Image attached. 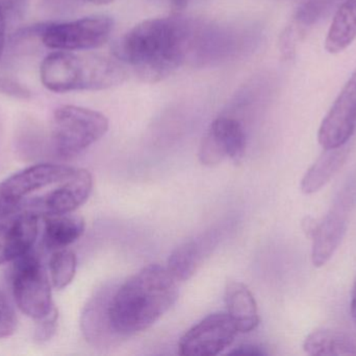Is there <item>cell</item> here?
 Segmentation results:
<instances>
[{
  "instance_id": "obj_14",
  "label": "cell",
  "mask_w": 356,
  "mask_h": 356,
  "mask_svg": "<svg viewBox=\"0 0 356 356\" xmlns=\"http://www.w3.org/2000/svg\"><path fill=\"white\" fill-rule=\"evenodd\" d=\"M227 314L238 332L248 334L259 326V317L254 296L244 284L229 282L225 288Z\"/></svg>"
},
{
  "instance_id": "obj_19",
  "label": "cell",
  "mask_w": 356,
  "mask_h": 356,
  "mask_svg": "<svg viewBox=\"0 0 356 356\" xmlns=\"http://www.w3.org/2000/svg\"><path fill=\"white\" fill-rule=\"evenodd\" d=\"M303 349L313 356L356 355V340L345 332L319 330L305 339Z\"/></svg>"
},
{
  "instance_id": "obj_21",
  "label": "cell",
  "mask_w": 356,
  "mask_h": 356,
  "mask_svg": "<svg viewBox=\"0 0 356 356\" xmlns=\"http://www.w3.org/2000/svg\"><path fill=\"white\" fill-rule=\"evenodd\" d=\"M16 328V314L6 295L0 291V339L12 336Z\"/></svg>"
},
{
  "instance_id": "obj_15",
  "label": "cell",
  "mask_w": 356,
  "mask_h": 356,
  "mask_svg": "<svg viewBox=\"0 0 356 356\" xmlns=\"http://www.w3.org/2000/svg\"><path fill=\"white\" fill-rule=\"evenodd\" d=\"M349 152L350 148L347 144L325 150L303 177L301 181L303 194H315L325 186L342 169L348 158Z\"/></svg>"
},
{
  "instance_id": "obj_7",
  "label": "cell",
  "mask_w": 356,
  "mask_h": 356,
  "mask_svg": "<svg viewBox=\"0 0 356 356\" xmlns=\"http://www.w3.org/2000/svg\"><path fill=\"white\" fill-rule=\"evenodd\" d=\"M113 29L114 20L100 15L67 22L45 23L40 39L50 49L91 50L104 45L110 39Z\"/></svg>"
},
{
  "instance_id": "obj_25",
  "label": "cell",
  "mask_w": 356,
  "mask_h": 356,
  "mask_svg": "<svg viewBox=\"0 0 356 356\" xmlns=\"http://www.w3.org/2000/svg\"><path fill=\"white\" fill-rule=\"evenodd\" d=\"M230 355H249V356H261L266 355L267 353L261 348V347L255 346V345H242L234 350L230 351Z\"/></svg>"
},
{
  "instance_id": "obj_22",
  "label": "cell",
  "mask_w": 356,
  "mask_h": 356,
  "mask_svg": "<svg viewBox=\"0 0 356 356\" xmlns=\"http://www.w3.org/2000/svg\"><path fill=\"white\" fill-rule=\"evenodd\" d=\"M58 313L54 311L51 315L44 319L37 321V327H35V339L38 342H47L56 334V327H58Z\"/></svg>"
},
{
  "instance_id": "obj_23",
  "label": "cell",
  "mask_w": 356,
  "mask_h": 356,
  "mask_svg": "<svg viewBox=\"0 0 356 356\" xmlns=\"http://www.w3.org/2000/svg\"><path fill=\"white\" fill-rule=\"evenodd\" d=\"M0 93L21 100H27L31 96V91L25 86L10 77H0Z\"/></svg>"
},
{
  "instance_id": "obj_27",
  "label": "cell",
  "mask_w": 356,
  "mask_h": 356,
  "mask_svg": "<svg viewBox=\"0 0 356 356\" xmlns=\"http://www.w3.org/2000/svg\"><path fill=\"white\" fill-rule=\"evenodd\" d=\"M6 12L2 4L0 3V58L3 54L4 47H6Z\"/></svg>"
},
{
  "instance_id": "obj_8",
  "label": "cell",
  "mask_w": 356,
  "mask_h": 356,
  "mask_svg": "<svg viewBox=\"0 0 356 356\" xmlns=\"http://www.w3.org/2000/svg\"><path fill=\"white\" fill-rule=\"evenodd\" d=\"M238 334V328L227 313L211 314L182 336L178 344L179 355H219L234 343Z\"/></svg>"
},
{
  "instance_id": "obj_26",
  "label": "cell",
  "mask_w": 356,
  "mask_h": 356,
  "mask_svg": "<svg viewBox=\"0 0 356 356\" xmlns=\"http://www.w3.org/2000/svg\"><path fill=\"white\" fill-rule=\"evenodd\" d=\"M320 221L318 219H314L312 217H305V219H302V223H301V227H302L303 232H305L307 238H311L313 240V238H315L316 233H317L318 228H319Z\"/></svg>"
},
{
  "instance_id": "obj_17",
  "label": "cell",
  "mask_w": 356,
  "mask_h": 356,
  "mask_svg": "<svg viewBox=\"0 0 356 356\" xmlns=\"http://www.w3.org/2000/svg\"><path fill=\"white\" fill-rule=\"evenodd\" d=\"M211 247L209 238H197L180 245L169 256L167 269L177 281H186L194 275Z\"/></svg>"
},
{
  "instance_id": "obj_24",
  "label": "cell",
  "mask_w": 356,
  "mask_h": 356,
  "mask_svg": "<svg viewBox=\"0 0 356 356\" xmlns=\"http://www.w3.org/2000/svg\"><path fill=\"white\" fill-rule=\"evenodd\" d=\"M81 0H43L44 6L52 12L64 13L72 10Z\"/></svg>"
},
{
  "instance_id": "obj_20",
  "label": "cell",
  "mask_w": 356,
  "mask_h": 356,
  "mask_svg": "<svg viewBox=\"0 0 356 356\" xmlns=\"http://www.w3.org/2000/svg\"><path fill=\"white\" fill-rule=\"evenodd\" d=\"M77 259L66 248L54 251L49 259V275L54 288L63 290L72 282L76 272Z\"/></svg>"
},
{
  "instance_id": "obj_29",
  "label": "cell",
  "mask_w": 356,
  "mask_h": 356,
  "mask_svg": "<svg viewBox=\"0 0 356 356\" xmlns=\"http://www.w3.org/2000/svg\"><path fill=\"white\" fill-rule=\"evenodd\" d=\"M188 1H190V0H171V4H172L173 10H177V12H180V10L186 8Z\"/></svg>"
},
{
  "instance_id": "obj_1",
  "label": "cell",
  "mask_w": 356,
  "mask_h": 356,
  "mask_svg": "<svg viewBox=\"0 0 356 356\" xmlns=\"http://www.w3.org/2000/svg\"><path fill=\"white\" fill-rule=\"evenodd\" d=\"M203 37L200 25L184 17L147 19L127 31L113 54L141 81L158 83L199 52L207 44Z\"/></svg>"
},
{
  "instance_id": "obj_2",
  "label": "cell",
  "mask_w": 356,
  "mask_h": 356,
  "mask_svg": "<svg viewBox=\"0 0 356 356\" xmlns=\"http://www.w3.org/2000/svg\"><path fill=\"white\" fill-rule=\"evenodd\" d=\"M93 178L69 165H33L0 183V219L18 215L38 217L76 210L89 199Z\"/></svg>"
},
{
  "instance_id": "obj_18",
  "label": "cell",
  "mask_w": 356,
  "mask_h": 356,
  "mask_svg": "<svg viewBox=\"0 0 356 356\" xmlns=\"http://www.w3.org/2000/svg\"><path fill=\"white\" fill-rule=\"evenodd\" d=\"M355 39L356 0H345L332 19L325 40V49L330 54H339L349 47Z\"/></svg>"
},
{
  "instance_id": "obj_5",
  "label": "cell",
  "mask_w": 356,
  "mask_h": 356,
  "mask_svg": "<svg viewBox=\"0 0 356 356\" xmlns=\"http://www.w3.org/2000/svg\"><path fill=\"white\" fill-rule=\"evenodd\" d=\"M108 130L102 113L83 107H58L54 110L48 133V148L62 160L74 158L102 139Z\"/></svg>"
},
{
  "instance_id": "obj_4",
  "label": "cell",
  "mask_w": 356,
  "mask_h": 356,
  "mask_svg": "<svg viewBox=\"0 0 356 356\" xmlns=\"http://www.w3.org/2000/svg\"><path fill=\"white\" fill-rule=\"evenodd\" d=\"M127 77V68L120 61L99 54L56 50L40 66L41 83L56 93L108 89L122 84Z\"/></svg>"
},
{
  "instance_id": "obj_28",
  "label": "cell",
  "mask_w": 356,
  "mask_h": 356,
  "mask_svg": "<svg viewBox=\"0 0 356 356\" xmlns=\"http://www.w3.org/2000/svg\"><path fill=\"white\" fill-rule=\"evenodd\" d=\"M351 317L356 324V278L355 284H353V295H351V305H350Z\"/></svg>"
},
{
  "instance_id": "obj_30",
  "label": "cell",
  "mask_w": 356,
  "mask_h": 356,
  "mask_svg": "<svg viewBox=\"0 0 356 356\" xmlns=\"http://www.w3.org/2000/svg\"><path fill=\"white\" fill-rule=\"evenodd\" d=\"M81 1L89 2V3L96 4V6H104V4L111 3L115 0H81Z\"/></svg>"
},
{
  "instance_id": "obj_3",
  "label": "cell",
  "mask_w": 356,
  "mask_h": 356,
  "mask_svg": "<svg viewBox=\"0 0 356 356\" xmlns=\"http://www.w3.org/2000/svg\"><path fill=\"white\" fill-rule=\"evenodd\" d=\"M177 282L167 268L149 265L116 286L110 301L114 332L125 340L152 327L177 302Z\"/></svg>"
},
{
  "instance_id": "obj_10",
  "label": "cell",
  "mask_w": 356,
  "mask_h": 356,
  "mask_svg": "<svg viewBox=\"0 0 356 356\" xmlns=\"http://www.w3.org/2000/svg\"><path fill=\"white\" fill-rule=\"evenodd\" d=\"M355 202V192L348 186L337 199L330 212L320 221L317 233L313 238L312 261L315 267H323L334 256L346 234L349 212Z\"/></svg>"
},
{
  "instance_id": "obj_6",
  "label": "cell",
  "mask_w": 356,
  "mask_h": 356,
  "mask_svg": "<svg viewBox=\"0 0 356 356\" xmlns=\"http://www.w3.org/2000/svg\"><path fill=\"white\" fill-rule=\"evenodd\" d=\"M10 288L19 309L35 321L58 311L52 301L47 272L39 257L31 252L15 261L10 271Z\"/></svg>"
},
{
  "instance_id": "obj_13",
  "label": "cell",
  "mask_w": 356,
  "mask_h": 356,
  "mask_svg": "<svg viewBox=\"0 0 356 356\" xmlns=\"http://www.w3.org/2000/svg\"><path fill=\"white\" fill-rule=\"evenodd\" d=\"M38 234L39 217L37 215H13L0 222V265L16 261L31 252Z\"/></svg>"
},
{
  "instance_id": "obj_11",
  "label": "cell",
  "mask_w": 356,
  "mask_h": 356,
  "mask_svg": "<svg viewBox=\"0 0 356 356\" xmlns=\"http://www.w3.org/2000/svg\"><path fill=\"white\" fill-rule=\"evenodd\" d=\"M356 129V69L320 125L318 140L324 150L347 144Z\"/></svg>"
},
{
  "instance_id": "obj_9",
  "label": "cell",
  "mask_w": 356,
  "mask_h": 356,
  "mask_svg": "<svg viewBox=\"0 0 356 356\" xmlns=\"http://www.w3.org/2000/svg\"><path fill=\"white\" fill-rule=\"evenodd\" d=\"M246 152V135L236 119L219 117L211 123L199 148V160L205 167H216L225 158L238 163Z\"/></svg>"
},
{
  "instance_id": "obj_16",
  "label": "cell",
  "mask_w": 356,
  "mask_h": 356,
  "mask_svg": "<svg viewBox=\"0 0 356 356\" xmlns=\"http://www.w3.org/2000/svg\"><path fill=\"white\" fill-rule=\"evenodd\" d=\"M44 222L43 244L49 251L67 248L85 232L83 217L71 213L45 217Z\"/></svg>"
},
{
  "instance_id": "obj_12",
  "label": "cell",
  "mask_w": 356,
  "mask_h": 356,
  "mask_svg": "<svg viewBox=\"0 0 356 356\" xmlns=\"http://www.w3.org/2000/svg\"><path fill=\"white\" fill-rule=\"evenodd\" d=\"M115 288L114 284L102 286L89 299L81 314L83 338L92 347L100 350L113 348L122 341L111 323L110 301Z\"/></svg>"
}]
</instances>
